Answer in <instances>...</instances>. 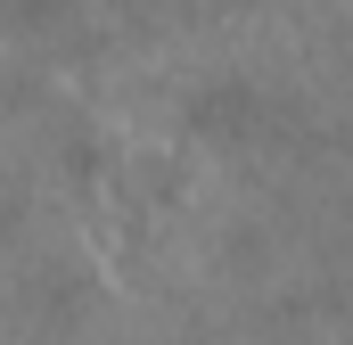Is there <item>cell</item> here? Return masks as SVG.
<instances>
[{
	"label": "cell",
	"instance_id": "1",
	"mask_svg": "<svg viewBox=\"0 0 353 345\" xmlns=\"http://www.w3.org/2000/svg\"><path fill=\"white\" fill-rule=\"evenodd\" d=\"M189 132H197V140H255V132H263V90L239 83V75L205 83L189 99Z\"/></svg>",
	"mask_w": 353,
	"mask_h": 345
},
{
	"label": "cell",
	"instance_id": "2",
	"mask_svg": "<svg viewBox=\"0 0 353 345\" xmlns=\"http://www.w3.org/2000/svg\"><path fill=\"white\" fill-rule=\"evenodd\" d=\"M50 8H58V0H17V17H50Z\"/></svg>",
	"mask_w": 353,
	"mask_h": 345
}]
</instances>
